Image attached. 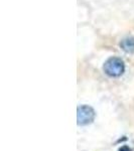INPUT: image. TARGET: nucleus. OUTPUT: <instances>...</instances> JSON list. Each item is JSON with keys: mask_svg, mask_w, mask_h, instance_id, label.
I'll return each mask as SVG.
<instances>
[{"mask_svg": "<svg viewBox=\"0 0 134 151\" xmlns=\"http://www.w3.org/2000/svg\"><path fill=\"white\" fill-rule=\"evenodd\" d=\"M127 140V138L125 137V136H123V138H120L118 141H117V143H120V142H123V141H126Z\"/></svg>", "mask_w": 134, "mask_h": 151, "instance_id": "obj_5", "label": "nucleus"}, {"mask_svg": "<svg viewBox=\"0 0 134 151\" xmlns=\"http://www.w3.org/2000/svg\"><path fill=\"white\" fill-rule=\"evenodd\" d=\"M96 117L95 110L88 105H81L77 109V124L79 126H86L93 123Z\"/></svg>", "mask_w": 134, "mask_h": 151, "instance_id": "obj_2", "label": "nucleus"}, {"mask_svg": "<svg viewBox=\"0 0 134 151\" xmlns=\"http://www.w3.org/2000/svg\"><path fill=\"white\" fill-rule=\"evenodd\" d=\"M118 151H132V149H131L129 146L127 145H123V146H121L120 148L118 149Z\"/></svg>", "mask_w": 134, "mask_h": 151, "instance_id": "obj_4", "label": "nucleus"}, {"mask_svg": "<svg viewBox=\"0 0 134 151\" xmlns=\"http://www.w3.org/2000/svg\"><path fill=\"white\" fill-rule=\"evenodd\" d=\"M120 47L125 52L133 53L134 52V37L133 36H126L120 42Z\"/></svg>", "mask_w": 134, "mask_h": 151, "instance_id": "obj_3", "label": "nucleus"}, {"mask_svg": "<svg viewBox=\"0 0 134 151\" xmlns=\"http://www.w3.org/2000/svg\"><path fill=\"white\" fill-rule=\"evenodd\" d=\"M104 73L112 78H117L123 75L124 70H125V65L124 62L120 58H110L105 62L103 67Z\"/></svg>", "mask_w": 134, "mask_h": 151, "instance_id": "obj_1", "label": "nucleus"}]
</instances>
